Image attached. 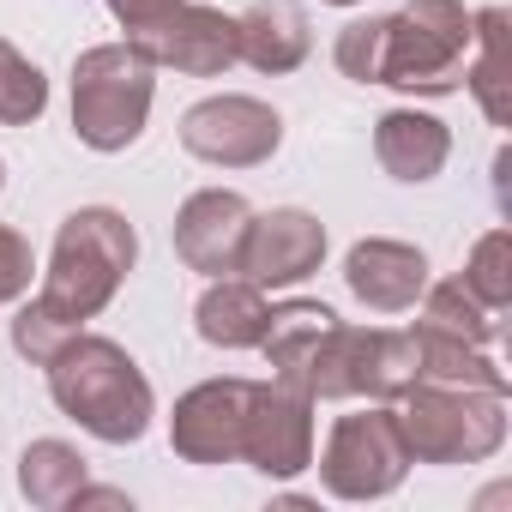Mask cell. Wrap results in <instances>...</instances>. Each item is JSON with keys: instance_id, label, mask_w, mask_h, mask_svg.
Wrapping results in <instances>:
<instances>
[{"instance_id": "277c9868", "label": "cell", "mask_w": 512, "mask_h": 512, "mask_svg": "<svg viewBox=\"0 0 512 512\" xmlns=\"http://www.w3.org/2000/svg\"><path fill=\"white\" fill-rule=\"evenodd\" d=\"M157 103V67L121 37V43H97L73 61V133L85 151H127Z\"/></svg>"}, {"instance_id": "4dcf8cb0", "label": "cell", "mask_w": 512, "mask_h": 512, "mask_svg": "<svg viewBox=\"0 0 512 512\" xmlns=\"http://www.w3.org/2000/svg\"><path fill=\"white\" fill-rule=\"evenodd\" d=\"M0 187H7V163H0Z\"/></svg>"}, {"instance_id": "d4e9b609", "label": "cell", "mask_w": 512, "mask_h": 512, "mask_svg": "<svg viewBox=\"0 0 512 512\" xmlns=\"http://www.w3.org/2000/svg\"><path fill=\"white\" fill-rule=\"evenodd\" d=\"M464 290L482 302V308H494V314H506L512 308V229H488L476 247H470V260H464Z\"/></svg>"}, {"instance_id": "603a6c76", "label": "cell", "mask_w": 512, "mask_h": 512, "mask_svg": "<svg viewBox=\"0 0 512 512\" xmlns=\"http://www.w3.org/2000/svg\"><path fill=\"white\" fill-rule=\"evenodd\" d=\"M410 386H416V338L374 326L368 350H362V398L368 404H398Z\"/></svg>"}, {"instance_id": "4fadbf2b", "label": "cell", "mask_w": 512, "mask_h": 512, "mask_svg": "<svg viewBox=\"0 0 512 512\" xmlns=\"http://www.w3.org/2000/svg\"><path fill=\"white\" fill-rule=\"evenodd\" d=\"M344 284L368 314H404L428 290V253L410 247V241H392V235H368V241L350 247Z\"/></svg>"}, {"instance_id": "9c48e42d", "label": "cell", "mask_w": 512, "mask_h": 512, "mask_svg": "<svg viewBox=\"0 0 512 512\" xmlns=\"http://www.w3.org/2000/svg\"><path fill=\"white\" fill-rule=\"evenodd\" d=\"M241 458L260 476H272V482L302 476L314 464V398L284 386V380H253Z\"/></svg>"}, {"instance_id": "30bf717a", "label": "cell", "mask_w": 512, "mask_h": 512, "mask_svg": "<svg viewBox=\"0 0 512 512\" xmlns=\"http://www.w3.org/2000/svg\"><path fill=\"white\" fill-rule=\"evenodd\" d=\"M247 404H253V380H241V374L199 380L193 392H181L169 410L175 458L181 464H235L241 434H247Z\"/></svg>"}, {"instance_id": "cb8c5ba5", "label": "cell", "mask_w": 512, "mask_h": 512, "mask_svg": "<svg viewBox=\"0 0 512 512\" xmlns=\"http://www.w3.org/2000/svg\"><path fill=\"white\" fill-rule=\"evenodd\" d=\"M49 109V79L37 61H25L7 37H0V127H31Z\"/></svg>"}, {"instance_id": "ba28073f", "label": "cell", "mask_w": 512, "mask_h": 512, "mask_svg": "<svg viewBox=\"0 0 512 512\" xmlns=\"http://www.w3.org/2000/svg\"><path fill=\"white\" fill-rule=\"evenodd\" d=\"M127 43L157 73H181V79H223L235 67V19L217 7H199V0H175L151 25L127 31Z\"/></svg>"}, {"instance_id": "ffe728a7", "label": "cell", "mask_w": 512, "mask_h": 512, "mask_svg": "<svg viewBox=\"0 0 512 512\" xmlns=\"http://www.w3.org/2000/svg\"><path fill=\"white\" fill-rule=\"evenodd\" d=\"M85 482H91V470H85L79 446H67V440H31V446L19 452V494H25L37 512L73 506V494H79Z\"/></svg>"}, {"instance_id": "7a4b0ae2", "label": "cell", "mask_w": 512, "mask_h": 512, "mask_svg": "<svg viewBox=\"0 0 512 512\" xmlns=\"http://www.w3.org/2000/svg\"><path fill=\"white\" fill-rule=\"evenodd\" d=\"M139 260V235L115 205H79L73 217H61L55 247H49V272L37 278V308L55 314L67 332H85V320H97L127 272Z\"/></svg>"}, {"instance_id": "ac0fdd59", "label": "cell", "mask_w": 512, "mask_h": 512, "mask_svg": "<svg viewBox=\"0 0 512 512\" xmlns=\"http://www.w3.org/2000/svg\"><path fill=\"white\" fill-rule=\"evenodd\" d=\"M332 320H338V314H332L326 302H308V296L278 302L272 320H266V332H260V350H266V362H272V380H284V386L302 392V374H308V362H314V344L326 338Z\"/></svg>"}, {"instance_id": "5b68a950", "label": "cell", "mask_w": 512, "mask_h": 512, "mask_svg": "<svg viewBox=\"0 0 512 512\" xmlns=\"http://www.w3.org/2000/svg\"><path fill=\"white\" fill-rule=\"evenodd\" d=\"M476 43V13L464 0H410L386 19L380 85L404 97H452L464 91V61Z\"/></svg>"}, {"instance_id": "44dd1931", "label": "cell", "mask_w": 512, "mask_h": 512, "mask_svg": "<svg viewBox=\"0 0 512 512\" xmlns=\"http://www.w3.org/2000/svg\"><path fill=\"white\" fill-rule=\"evenodd\" d=\"M362 350H368V326H344L332 320L326 338L314 344V362L302 374V392L320 404H344V398H362Z\"/></svg>"}, {"instance_id": "83f0119b", "label": "cell", "mask_w": 512, "mask_h": 512, "mask_svg": "<svg viewBox=\"0 0 512 512\" xmlns=\"http://www.w3.org/2000/svg\"><path fill=\"white\" fill-rule=\"evenodd\" d=\"M31 284H37V253H31V241H25L19 229L0 223V308H7V302H25Z\"/></svg>"}, {"instance_id": "8992f818", "label": "cell", "mask_w": 512, "mask_h": 512, "mask_svg": "<svg viewBox=\"0 0 512 512\" xmlns=\"http://www.w3.org/2000/svg\"><path fill=\"white\" fill-rule=\"evenodd\" d=\"M410 476V446L398 434L392 404H368L356 416H338L320 452V482L332 500H386Z\"/></svg>"}, {"instance_id": "8fae6325", "label": "cell", "mask_w": 512, "mask_h": 512, "mask_svg": "<svg viewBox=\"0 0 512 512\" xmlns=\"http://www.w3.org/2000/svg\"><path fill=\"white\" fill-rule=\"evenodd\" d=\"M320 260H326V223L302 205H272V211H253L235 278L260 284V290H290L314 278Z\"/></svg>"}, {"instance_id": "e0dca14e", "label": "cell", "mask_w": 512, "mask_h": 512, "mask_svg": "<svg viewBox=\"0 0 512 512\" xmlns=\"http://www.w3.org/2000/svg\"><path fill=\"white\" fill-rule=\"evenodd\" d=\"M464 85H470L476 109L494 127L512 121V13L506 7L476 13V43H470V61H464Z\"/></svg>"}, {"instance_id": "5bb4252c", "label": "cell", "mask_w": 512, "mask_h": 512, "mask_svg": "<svg viewBox=\"0 0 512 512\" xmlns=\"http://www.w3.org/2000/svg\"><path fill=\"white\" fill-rule=\"evenodd\" d=\"M446 157H452V133H446L440 115H428V109H386L374 121V163L392 181L422 187V181H434L446 169Z\"/></svg>"}, {"instance_id": "484cf974", "label": "cell", "mask_w": 512, "mask_h": 512, "mask_svg": "<svg viewBox=\"0 0 512 512\" xmlns=\"http://www.w3.org/2000/svg\"><path fill=\"white\" fill-rule=\"evenodd\" d=\"M332 61H338V73L344 79H356V85H380V61H386V19L374 13V19H350L344 31H338V43H332Z\"/></svg>"}, {"instance_id": "3957f363", "label": "cell", "mask_w": 512, "mask_h": 512, "mask_svg": "<svg viewBox=\"0 0 512 512\" xmlns=\"http://www.w3.org/2000/svg\"><path fill=\"white\" fill-rule=\"evenodd\" d=\"M392 416L410 446V464H488L506 446V392L416 380L392 404Z\"/></svg>"}, {"instance_id": "7402d4cb", "label": "cell", "mask_w": 512, "mask_h": 512, "mask_svg": "<svg viewBox=\"0 0 512 512\" xmlns=\"http://www.w3.org/2000/svg\"><path fill=\"white\" fill-rule=\"evenodd\" d=\"M422 326L452 332V338L482 344V350L500 338V314H494V308H482V302L464 290V278H440V284H428V290H422Z\"/></svg>"}, {"instance_id": "2e32d148", "label": "cell", "mask_w": 512, "mask_h": 512, "mask_svg": "<svg viewBox=\"0 0 512 512\" xmlns=\"http://www.w3.org/2000/svg\"><path fill=\"white\" fill-rule=\"evenodd\" d=\"M266 320H272V302L247 278H211L205 296L193 302V332L211 350H260Z\"/></svg>"}, {"instance_id": "f546056e", "label": "cell", "mask_w": 512, "mask_h": 512, "mask_svg": "<svg viewBox=\"0 0 512 512\" xmlns=\"http://www.w3.org/2000/svg\"><path fill=\"white\" fill-rule=\"evenodd\" d=\"M326 7H356V0H326Z\"/></svg>"}, {"instance_id": "d6986e66", "label": "cell", "mask_w": 512, "mask_h": 512, "mask_svg": "<svg viewBox=\"0 0 512 512\" xmlns=\"http://www.w3.org/2000/svg\"><path fill=\"white\" fill-rule=\"evenodd\" d=\"M416 380H434V386H476V392H506V368L482 350V344H464L452 332H434L416 320Z\"/></svg>"}, {"instance_id": "6da1fadb", "label": "cell", "mask_w": 512, "mask_h": 512, "mask_svg": "<svg viewBox=\"0 0 512 512\" xmlns=\"http://www.w3.org/2000/svg\"><path fill=\"white\" fill-rule=\"evenodd\" d=\"M49 398L61 416H73L91 440L103 446H133L145 440L151 416H157V392L145 380V368L115 344V338H97V332H73L49 362Z\"/></svg>"}, {"instance_id": "f1b7e54d", "label": "cell", "mask_w": 512, "mask_h": 512, "mask_svg": "<svg viewBox=\"0 0 512 512\" xmlns=\"http://www.w3.org/2000/svg\"><path fill=\"white\" fill-rule=\"evenodd\" d=\"M103 7L121 19V31H139V25H151L157 13H169L175 0H103Z\"/></svg>"}, {"instance_id": "7c38bea8", "label": "cell", "mask_w": 512, "mask_h": 512, "mask_svg": "<svg viewBox=\"0 0 512 512\" xmlns=\"http://www.w3.org/2000/svg\"><path fill=\"white\" fill-rule=\"evenodd\" d=\"M253 205L235 187H199L175 211V253L187 272L205 278H235L241 272V241H247Z\"/></svg>"}, {"instance_id": "52a82bcc", "label": "cell", "mask_w": 512, "mask_h": 512, "mask_svg": "<svg viewBox=\"0 0 512 512\" xmlns=\"http://www.w3.org/2000/svg\"><path fill=\"white\" fill-rule=\"evenodd\" d=\"M175 133H181V151L211 163V169H260L284 145V115L260 97L223 91V97L193 103Z\"/></svg>"}, {"instance_id": "9a60e30c", "label": "cell", "mask_w": 512, "mask_h": 512, "mask_svg": "<svg viewBox=\"0 0 512 512\" xmlns=\"http://www.w3.org/2000/svg\"><path fill=\"white\" fill-rule=\"evenodd\" d=\"M314 49V31H308V13L296 0H260L235 19V61H247L253 73H296Z\"/></svg>"}, {"instance_id": "4316f807", "label": "cell", "mask_w": 512, "mask_h": 512, "mask_svg": "<svg viewBox=\"0 0 512 512\" xmlns=\"http://www.w3.org/2000/svg\"><path fill=\"white\" fill-rule=\"evenodd\" d=\"M67 338H73V332H67L55 314H43L37 302H25V308L13 314V350H19L25 362H37V368H43V362H49Z\"/></svg>"}]
</instances>
